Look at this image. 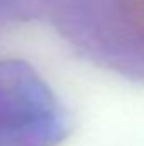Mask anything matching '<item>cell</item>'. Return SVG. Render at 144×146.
<instances>
[{
  "label": "cell",
  "instance_id": "cell-1",
  "mask_svg": "<svg viewBox=\"0 0 144 146\" xmlns=\"http://www.w3.org/2000/svg\"><path fill=\"white\" fill-rule=\"evenodd\" d=\"M115 33L92 60L112 76L144 87V0H115Z\"/></svg>",
  "mask_w": 144,
  "mask_h": 146
}]
</instances>
